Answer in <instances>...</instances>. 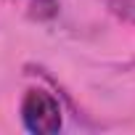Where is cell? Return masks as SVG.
Instances as JSON below:
<instances>
[{"mask_svg":"<svg viewBox=\"0 0 135 135\" xmlns=\"http://www.w3.org/2000/svg\"><path fill=\"white\" fill-rule=\"evenodd\" d=\"M21 122L35 135H53L64 127L58 98L42 88H29L21 98Z\"/></svg>","mask_w":135,"mask_h":135,"instance_id":"cell-1","label":"cell"},{"mask_svg":"<svg viewBox=\"0 0 135 135\" xmlns=\"http://www.w3.org/2000/svg\"><path fill=\"white\" fill-rule=\"evenodd\" d=\"M21 8L32 19H53L58 13V0H21Z\"/></svg>","mask_w":135,"mask_h":135,"instance_id":"cell-2","label":"cell"},{"mask_svg":"<svg viewBox=\"0 0 135 135\" xmlns=\"http://www.w3.org/2000/svg\"><path fill=\"white\" fill-rule=\"evenodd\" d=\"M106 6L119 21L135 27V0H106Z\"/></svg>","mask_w":135,"mask_h":135,"instance_id":"cell-3","label":"cell"}]
</instances>
